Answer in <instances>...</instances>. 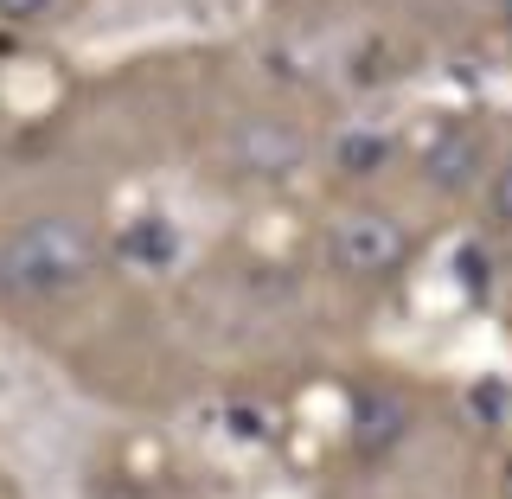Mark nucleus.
Listing matches in <instances>:
<instances>
[{
    "mask_svg": "<svg viewBox=\"0 0 512 499\" xmlns=\"http://www.w3.org/2000/svg\"><path fill=\"white\" fill-rule=\"evenodd\" d=\"M90 269H96V237L84 218L39 212L0 237V295H13V301L71 295Z\"/></svg>",
    "mask_w": 512,
    "mask_h": 499,
    "instance_id": "obj_1",
    "label": "nucleus"
},
{
    "mask_svg": "<svg viewBox=\"0 0 512 499\" xmlns=\"http://www.w3.org/2000/svg\"><path fill=\"white\" fill-rule=\"evenodd\" d=\"M333 263L346 276H391L410 263V231L391 212H346L333 224Z\"/></svg>",
    "mask_w": 512,
    "mask_h": 499,
    "instance_id": "obj_2",
    "label": "nucleus"
},
{
    "mask_svg": "<svg viewBox=\"0 0 512 499\" xmlns=\"http://www.w3.org/2000/svg\"><path fill=\"white\" fill-rule=\"evenodd\" d=\"M474 167H480V135H468V128H442V135L429 141V154H423L429 186H442V192L468 186Z\"/></svg>",
    "mask_w": 512,
    "mask_h": 499,
    "instance_id": "obj_3",
    "label": "nucleus"
},
{
    "mask_svg": "<svg viewBox=\"0 0 512 499\" xmlns=\"http://www.w3.org/2000/svg\"><path fill=\"white\" fill-rule=\"evenodd\" d=\"M237 154H244L250 173H288V167L301 160V135H288L282 122H244Z\"/></svg>",
    "mask_w": 512,
    "mask_h": 499,
    "instance_id": "obj_4",
    "label": "nucleus"
},
{
    "mask_svg": "<svg viewBox=\"0 0 512 499\" xmlns=\"http://www.w3.org/2000/svg\"><path fill=\"white\" fill-rule=\"evenodd\" d=\"M397 436H404V404H397V397H365V404H359V442L384 448Z\"/></svg>",
    "mask_w": 512,
    "mask_h": 499,
    "instance_id": "obj_5",
    "label": "nucleus"
},
{
    "mask_svg": "<svg viewBox=\"0 0 512 499\" xmlns=\"http://www.w3.org/2000/svg\"><path fill=\"white\" fill-rule=\"evenodd\" d=\"M487 212H493V224H506L512 231V160L500 173H493V186H487Z\"/></svg>",
    "mask_w": 512,
    "mask_h": 499,
    "instance_id": "obj_6",
    "label": "nucleus"
},
{
    "mask_svg": "<svg viewBox=\"0 0 512 499\" xmlns=\"http://www.w3.org/2000/svg\"><path fill=\"white\" fill-rule=\"evenodd\" d=\"M52 7H58V0H0V20H13V26H39Z\"/></svg>",
    "mask_w": 512,
    "mask_h": 499,
    "instance_id": "obj_7",
    "label": "nucleus"
},
{
    "mask_svg": "<svg viewBox=\"0 0 512 499\" xmlns=\"http://www.w3.org/2000/svg\"><path fill=\"white\" fill-rule=\"evenodd\" d=\"M506 20H512V0H506Z\"/></svg>",
    "mask_w": 512,
    "mask_h": 499,
    "instance_id": "obj_8",
    "label": "nucleus"
}]
</instances>
